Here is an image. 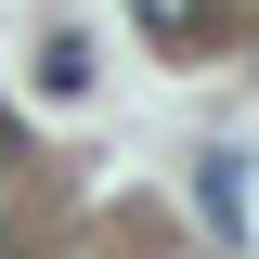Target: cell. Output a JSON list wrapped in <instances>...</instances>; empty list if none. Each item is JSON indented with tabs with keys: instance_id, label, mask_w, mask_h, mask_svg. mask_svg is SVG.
<instances>
[{
	"instance_id": "6da1fadb",
	"label": "cell",
	"mask_w": 259,
	"mask_h": 259,
	"mask_svg": "<svg viewBox=\"0 0 259 259\" xmlns=\"http://www.w3.org/2000/svg\"><path fill=\"white\" fill-rule=\"evenodd\" d=\"M130 26L156 39V52H194V39L221 26V0H130Z\"/></svg>"
},
{
	"instance_id": "7a4b0ae2",
	"label": "cell",
	"mask_w": 259,
	"mask_h": 259,
	"mask_svg": "<svg viewBox=\"0 0 259 259\" xmlns=\"http://www.w3.org/2000/svg\"><path fill=\"white\" fill-rule=\"evenodd\" d=\"M194 207L233 233V221H246V168H233V156H207V168H194Z\"/></svg>"
},
{
	"instance_id": "3957f363",
	"label": "cell",
	"mask_w": 259,
	"mask_h": 259,
	"mask_svg": "<svg viewBox=\"0 0 259 259\" xmlns=\"http://www.w3.org/2000/svg\"><path fill=\"white\" fill-rule=\"evenodd\" d=\"M0 168H13V104H0Z\"/></svg>"
}]
</instances>
